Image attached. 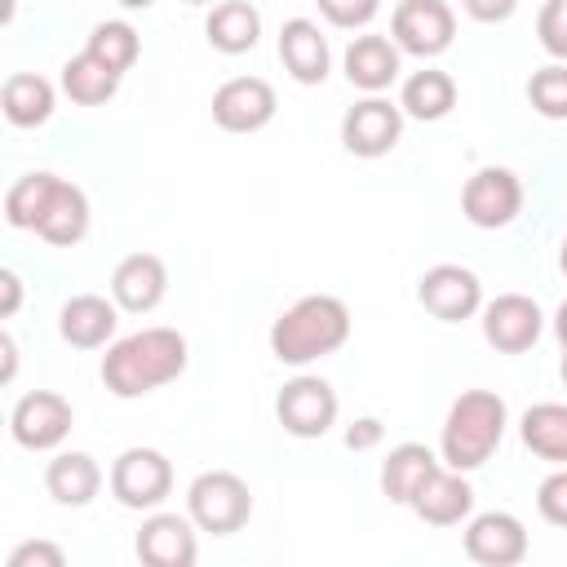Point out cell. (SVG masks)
<instances>
[{
  "mask_svg": "<svg viewBox=\"0 0 567 567\" xmlns=\"http://www.w3.org/2000/svg\"><path fill=\"white\" fill-rule=\"evenodd\" d=\"M190 363V346L177 328H137L106 346L102 354V385L115 399H142L168 381H177Z\"/></svg>",
  "mask_w": 567,
  "mask_h": 567,
  "instance_id": "1",
  "label": "cell"
},
{
  "mask_svg": "<svg viewBox=\"0 0 567 567\" xmlns=\"http://www.w3.org/2000/svg\"><path fill=\"white\" fill-rule=\"evenodd\" d=\"M350 306L332 292L297 297L275 323H270V354L288 368H306L323 354H337L350 341Z\"/></svg>",
  "mask_w": 567,
  "mask_h": 567,
  "instance_id": "2",
  "label": "cell"
},
{
  "mask_svg": "<svg viewBox=\"0 0 567 567\" xmlns=\"http://www.w3.org/2000/svg\"><path fill=\"white\" fill-rule=\"evenodd\" d=\"M505 425H509V408L496 390H461L452 399V408L443 416V434H439L443 465L461 470V474H474L501 447Z\"/></svg>",
  "mask_w": 567,
  "mask_h": 567,
  "instance_id": "3",
  "label": "cell"
},
{
  "mask_svg": "<svg viewBox=\"0 0 567 567\" xmlns=\"http://www.w3.org/2000/svg\"><path fill=\"white\" fill-rule=\"evenodd\" d=\"M186 514L208 536H235L252 518V492L235 470H204L186 487Z\"/></svg>",
  "mask_w": 567,
  "mask_h": 567,
  "instance_id": "4",
  "label": "cell"
},
{
  "mask_svg": "<svg viewBox=\"0 0 567 567\" xmlns=\"http://www.w3.org/2000/svg\"><path fill=\"white\" fill-rule=\"evenodd\" d=\"M111 496L124 509H159L173 496V461L159 447H124L111 461Z\"/></svg>",
  "mask_w": 567,
  "mask_h": 567,
  "instance_id": "5",
  "label": "cell"
},
{
  "mask_svg": "<svg viewBox=\"0 0 567 567\" xmlns=\"http://www.w3.org/2000/svg\"><path fill=\"white\" fill-rule=\"evenodd\" d=\"M390 40L408 58H439L456 40V9L447 0H399L390 13Z\"/></svg>",
  "mask_w": 567,
  "mask_h": 567,
  "instance_id": "6",
  "label": "cell"
},
{
  "mask_svg": "<svg viewBox=\"0 0 567 567\" xmlns=\"http://www.w3.org/2000/svg\"><path fill=\"white\" fill-rule=\"evenodd\" d=\"M461 213L478 230H501L523 213V182L505 164H487L465 177L461 186Z\"/></svg>",
  "mask_w": 567,
  "mask_h": 567,
  "instance_id": "7",
  "label": "cell"
},
{
  "mask_svg": "<svg viewBox=\"0 0 567 567\" xmlns=\"http://www.w3.org/2000/svg\"><path fill=\"white\" fill-rule=\"evenodd\" d=\"M337 412H341L337 390L315 372L284 381V390L275 394V416L292 439H323L337 425Z\"/></svg>",
  "mask_w": 567,
  "mask_h": 567,
  "instance_id": "8",
  "label": "cell"
},
{
  "mask_svg": "<svg viewBox=\"0 0 567 567\" xmlns=\"http://www.w3.org/2000/svg\"><path fill=\"white\" fill-rule=\"evenodd\" d=\"M403 106L381 97V93H368L359 97L346 115H341V146L354 155V159H381L399 146L403 137Z\"/></svg>",
  "mask_w": 567,
  "mask_h": 567,
  "instance_id": "9",
  "label": "cell"
},
{
  "mask_svg": "<svg viewBox=\"0 0 567 567\" xmlns=\"http://www.w3.org/2000/svg\"><path fill=\"white\" fill-rule=\"evenodd\" d=\"M75 430V408L58 390H31L9 412V434L27 452H53Z\"/></svg>",
  "mask_w": 567,
  "mask_h": 567,
  "instance_id": "10",
  "label": "cell"
},
{
  "mask_svg": "<svg viewBox=\"0 0 567 567\" xmlns=\"http://www.w3.org/2000/svg\"><path fill=\"white\" fill-rule=\"evenodd\" d=\"M478 315H483L478 319L483 323V341L492 350H501V354H523L545 332V310L527 292H501V297L483 301Z\"/></svg>",
  "mask_w": 567,
  "mask_h": 567,
  "instance_id": "11",
  "label": "cell"
},
{
  "mask_svg": "<svg viewBox=\"0 0 567 567\" xmlns=\"http://www.w3.org/2000/svg\"><path fill=\"white\" fill-rule=\"evenodd\" d=\"M532 540L518 514L509 509H487L465 518V558L478 567H518L527 558Z\"/></svg>",
  "mask_w": 567,
  "mask_h": 567,
  "instance_id": "12",
  "label": "cell"
},
{
  "mask_svg": "<svg viewBox=\"0 0 567 567\" xmlns=\"http://www.w3.org/2000/svg\"><path fill=\"white\" fill-rule=\"evenodd\" d=\"M416 301L443 319V323H461V319H474L483 310V284L470 266H456V261H439L430 266L421 279H416Z\"/></svg>",
  "mask_w": 567,
  "mask_h": 567,
  "instance_id": "13",
  "label": "cell"
},
{
  "mask_svg": "<svg viewBox=\"0 0 567 567\" xmlns=\"http://www.w3.org/2000/svg\"><path fill=\"white\" fill-rule=\"evenodd\" d=\"M279 111L275 84L261 75H235L213 93V124L226 133H261Z\"/></svg>",
  "mask_w": 567,
  "mask_h": 567,
  "instance_id": "14",
  "label": "cell"
},
{
  "mask_svg": "<svg viewBox=\"0 0 567 567\" xmlns=\"http://www.w3.org/2000/svg\"><path fill=\"white\" fill-rule=\"evenodd\" d=\"M195 518L190 514H168V509H151L137 527V558L146 567H195L199 558V540H195Z\"/></svg>",
  "mask_w": 567,
  "mask_h": 567,
  "instance_id": "15",
  "label": "cell"
},
{
  "mask_svg": "<svg viewBox=\"0 0 567 567\" xmlns=\"http://www.w3.org/2000/svg\"><path fill=\"white\" fill-rule=\"evenodd\" d=\"M341 66H346V80L359 93H385L403 71V49L390 35H372V31L350 35V44L341 53Z\"/></svg>",
  "mask_w": 567,
  "mask_h": 567,
  "instance_id": "16",
  "label": "cell"
},
{
  "mask_svg": "<svg viewBox=\"0 0 567 567\" xmlns=\"http://www.w3.org/2000/svg\"><path fill=\"white\" fill-rule=\"evenodd\" d=\"M168 292V266L155 252H128L111 270V297L128 315H151Z\"/></svg>",
  "mask_w": 567,
  "mask_h": 567,
  "instance_id": "17",
  "label": "cell"
},
{
  "mask_svg": "<svg viewBox=\"0 0 567 567\" xmlns=\"http://www.w3.org/2000/svg\"><path fill=\"white\" fill-rule=\"evenodd\" d=\"M115 323H120V306L115 297L102 292H75L58 310V332L75 350H102L115 337Z\"/></svg>",
  "mask_w": 567,
  "mask_h": 567,
  "instance_id": "18",
  "label": "cell"
},
{
  "mask_svg": "<svg viewBox=\"0 0 567 567\" xmlns=\"http://www.w3.org/2000/svg\"><path fill=\"white\" fill-rule=\"evenodd\" d=\"M408 509H412L421 523H430V527H456V523H465V518L474 514V487H470V478H465L461 470L439 465V470L421 483V492L412 496Z\"/></svg>",
  "mask_w": 567,
  "mask_h": 567,
  "instance_id": "19",
  "label": "cell"
},
{
  "mask_svg": "<svg viewBox=\"0 0 567 567\" xmlns=\"http://www.w3.org/2000/svg\"><path fill=\"white\" fill-rule=\"evenodd\" d=\"M279 62L297 84H323L328 66H332V49H328V35L319 31V22L288 18L279 27Z\"/></svg>",
  "mask_w": 567,
  "mask_h": 567,
  "instance_id": "20",
  "label": "cell"
},
{
  "mask_svg": "<svg viewBox=\"0 0 567 567\" xmlns=\"http://www.w3.org/2000/svg\"><path fill=\"white\" fill-rule=\"evenodd\" d=\"M89 221H93L89 195H84L75 182L58 177V186H53V199H49L44 217L35 221V235H40L44 244H53V248H75V244L89 235Z\"/></svg>",
  "mask_w": 567,
  "mask_h": 567,
  "instance_id": "21",
  "label": "cell"
},
{
  "mask_svg": "<svg viewBox=\"0 0 567 567\" xmlns=\"http://www.w3.org/2000/svg\"><path fill=\"white\" fill-rule=\"evenodd\" d=\"M53 106H58V89L44 75H35V71L4 75V84H0V111H4V120L13 128H40V124H49Z\"/></svg>",
  "mask_w": 567,
  "mask_h": 567,
  "instance_id": "22",
  "label": "cell"
},
{
  "mask_svg": "<svg viewBox=\"0 0 567 567\" xmlns=\"http://www.w3.org/2000/svg\"><path fill=\"white\" fill-rule=\"evenodd\" d=\"M44 492L66 509H84L102 492V465L89 452H58L44 465Z\"/></svg>",
  "mask_w": 567,
  "mask_h": 567,
  "instance_id": "23",
  "label": "cell"
},
{
  "mask_svg": "<svg viewBox=\"0 0 567 567\" xmlns=\"http://www.w3.org/2000/svg\"><path fill=\"white\" fill-rule=\"evenodd\" d=\"M399 106L408 120H421V124H439L456 111V80L439 66H421L403 80L399 89Z\"/></svg>",
  "mask_w": 567,
  "mask_h": 567,
  "instance_id": "24",
  "label": "cell"
},
{
  "mask_svg": "<svg viewBox=\"0 0 567 567\" xmlns=\"http://www.w3.org/2000/svg\"><path fill=\"white\" fill-rule=\"evenodd\" d=\"M443 465V456L425 443H399L390 447V456L381 461V492L394 505H412V496L421 492V483Z\"/></svg>",
  "mask_w": 567,
  "mask_h": 567,
  "instance_id": "25",
  "label": "cell"
},
{
  "mask_svg": "<svg viewBox=\"0 0 567 567\" xmlns=\"http://www.w3.org/2000/svg\"><path fill=\"white\" fill-rule=\"evenodd\" d=\"M204 35L217 53L226 58H239L248 49H257L261 40V13L248 4V0H221L213 4V13L204 18Z\"/></svg>",
  "mask_w": 567,
  "mask_h": 567,
  "instance_id": "26",
  "label": "cell"
},
{
  "mask_svg": "<svg viewBox=\"0 0 567 567\" xmlns=\"http://www.w3.org/2000/svg\"><path fill=\"white\" fill-rule=\"evenodd\" d=\"M120 71H111L102 58H93L89 49H80L75 58L62 62V93L75 106H106L120 93Z\"/></svg>",
  "mask_w": 567,
  "mask_h": 567,
  "instance_id": "27",
  "label": "cell"
},
{
  "mask_svg": "<svg viewBox=\"0 0 567 567\" xmlns=\"http://www.w3.org/2000/svg\"><path fill=\"white\" fill-rule=\"evenodd\" d=\"M518 439L532 456L567 465V403H532L518 421Z\"/></svg>",
  "mask_w": 567,
  "mask_h": 567,
  "instance_id": "28",
  "label": "cell"
},
{
  "mask_svg": "<svg viewBox=\"0 0 567 567\" xmlns=\"http://www.w3.org/2000/svg\"><path fill=\"white\" fill-rule=\"evenodd\" d=\"M53 186H58V173L49 168H35V173H22L9 190H4V221L13 230H35V221L44 217L49 199H53Z\"/></svg>",
  "mask_w": 567,
  "mask_h": 567,
  "instance_id": "29",
  "label": "cell"
},
{
  "mask_svg": "<svg viewBox=\"0 0 567 567\" xmlns=\"http://www.w3.org/2000/svg\"><path fill=\"white\" fill-rule=\"evenodd\" d=\"M93 58H102L111 71H133V62L142 58V35H137V27L133 22H124V18H106V22H97L93 31H89V44H84Z\"/></svg>",
  "mask_w": 567,
  "mask_h": 567,
  "instance_id": "30",
  "label": "cell"
},
{
  "mask_svg": "<svg viewBox=\"0 0 567 567\" xmlns=\"http://www.w3.org/2000/svg\"><path fill=\"white\" fill-rule=\"evenodd\" d=\"M527 102L545 120H567V62L536 66L527 75Z\"/></svg>",
  "mask_w": 567,
  "mask_h": 567,
  "instance_id": "31",
  "label": "cell"
},
{
  "mask_svg": "<svg viewBox=\"0 0 567 567\" xmlns=\"http://www.w3.org/2000/svg\"><path fill=\"white\" fill-rule=\"evenodd\" d=\"M536 40L554 62H567V0H545L536 13Z\"/></svg>",
  "mask_w": 567,
  "mask_h": 567,
  "instance_id": "32",
  "label": "cell"
},
{
  "mask_svg": "<svg viewBox=\"0 0 567 567\" xmlns=\"http://www.w3.org/2000/svg\"><path fill=\"white\" fill-rule=\"evenodd\" d=\"M323 22L337 27V31H363L377 13H381V0H315Z\"/></svg>",
  "mask_w": 567,
  "mask_h": 567,
  "instance_id": "33",
  "label": "cell"
},
{
  "mask_svg": "<svg viewBox=\"0 0 567 567\" xmlns=\"http://www.w3.org/2000/svg\"><path fill=\"white\" fill-rule=\"evenodd\" d=\"M536 509L549 527H567V465H558L554 474L540 478L536 487Z\"/></svg>",
  "mask_w": 567,
  "mask_h": 567,
  "instance_id": "34",
  "label": "cell"
},
{
  "mask_svg": "<svg viewBox=\"0 0 567 567\" xmlns=\"http://www.w3.org/2000/svg\"><path fill=\"white\" fill-rule=\"evenodd\" d=\"M9 567H66V549L53 540H22L9 554Z\"/></svg>",
  "mask_w": 567,
  "mask_h": 567,
  "instance_id": "35",
  "label": "cell"
},
{
  "mask_svg": "<svg viewBox=\"0 0 567 567\" xmlns=\"http://www.w3.org/2000/svg\"><path fill=\"white\" fill-rule=\"evenodd\" d=\"M381 439H385V421L381 416H354L346 425V447L350 452H372V447H381Z\"/></svg>",
  "mask_w": 567,
  "mask_h": 567,
  "instance_id": "36",
  "label": "cell"
},
{
  "mask_svg": "<svg viewBox=\"0 0 567 567\" xmlns=\"http://www.w3.org/2000/svg\"><path fill=\"white\" fill-rule=\"evenodd\" d=\"M461 9L474 18V22H505V18H514V9H518V0H461Z\"/></svg>",
  "mask_w": 567,
  "mask_h": 567,
  "instance_id": "37",
  "label": "cell"
},
{
  "mask_svg": "<svg viewBox=\"0 0 567 567\" xmlns=\"http://www.w3.org/2000/svg\"><path fill=\"white\" fill-rule=\"evenodd\" d=\"M18 306H22V279H18V270H0V319H13L18 315Z\"/></svg>",
  "mask_w": 567,
  "mask_h": 567,
  "instance_id": "38",
  "label": "cell"
},
{
  "mask_svg": "<svg viewBox=\"0 0 567 567\" xmlns=\"http://www.w3.org/2000/svg\"><path fill=\"white\" fill-rule=\"evenodd\" d=\"M0 354H4L0 385H9V381H13V372H18V341H13V332H0Z\"/></svg>",
  "mask_w": 567,
  "mask_h": 567,
  "instance_id": "39",
  "label": "cell"
},
{
  "mask_svg": "<svg viewBox=\"0 0 567 567\" xmlns=\"http://www.w3.org/2000/svg\"><path fill=\"white\" fill-rule=\"evenodd\" d=\"M554 337H558V346H563V354H567V297H563V306L554 310Z\"/></svg>",
  "mask_w": 567,
  "mask_h": 567,
  "instance_id": "40",
  "label": "cell"
},
{
  "mask_svg": "<svg viewBox=\"0 0 567 567\" xmlns=\"http://www.w3.org/2000/svg\"><path fill=\"white\" fill-rule=\"evenodd\" d=\"M151 4H155V0H120V9H133V13H137V9H151Z\"/></svg>",
  "mask_w": 567,
  "mask_h": 567,
  "instance_id": "41",
  "label": "cell"
},
{
  "mask_svg": "<svg viewBox=\"0 0 567 567\" xmlns=\"http://www.w3.org/2000/svg\"><path fill=\"white\" fill-rule=\"evenodd\" d=\"M558 270L567 275V235H563V244H558Z\"/></svg>",
  "mask_w": 567,
  "mask_h": 567,
  "instance_id": "42",
  "label": "cell"
},
{
  "mask_svg": "<svg viewBox=\"0 0 567 567\" xmlns=\"http://www.w3.org/2000/svg\"><path fill=\"white\" fill-rule=\"evenodd\" d=\"M558 372H563V385H567V354H563V368Z\"/></svg>",
  "mask_w": 567,
  "mask_h": 567,
  "instance_id": "43",
  "label": "cell"
},
{
  "mask_svg": "<svg viewBox=\"0 0 567 567\" xmlns=\"http://www.w3.org/2000/svg\"><path fill=\"white\" fill-rule=\"evenodd\" d=\"M186 4H213V0H186Z\"/></svg>",
  "mask_w": 567,
  "mask_h": 567,
  "instance_id": "44",
  "label": "cell"
}]
</instances>
